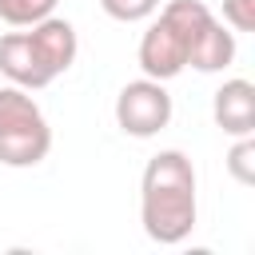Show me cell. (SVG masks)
Instances as JSON below:
<instances>
[{
	"mask_svg": "<svg viewBox=\"0 0 255 255\" xmlns=\"http://www.w3.org/2000/svg\"><path fill=\"white\" fill-rule=\"evenodd\" d=\"M211 116L227 135H251L255 131V84L251 80H227L215 100H211Z\"/></svg>",
	"mask_w": 255,
	"mask_h": 255,
	"instance_id": "obj_7",
	"label": "cell"
},
{
	"mask_svg": "<svg viewBox=\"0 0 255 255\" xmlns=\"http://www.w3.org/2000/svg\"><path fill=\"white\" fill-rule=\"evenodd\" d=\"M0 72H4L16 88H28V92L48 88V84L56 80V76L48 72V64L40 60V52L32 48L28 32H8V36H0Z\"/></svg>",
	"mask_w": 255,
	"mask_h": 255,
	"instance_id": "obj_5",
	"label": "cell"
},
{
	"mask_svg": "<svg viewBox=\"0 0 255 255\" xmlns=\"http://www.w3.org/2000/svg\"><path fill=\"white\" fill-rule=\"evenodd\" d=\"M56 0H0V20L16 24V28H32L36 20L52 16Z\"/></svg>",
	"mask_w": 255,
	"mask_h": 255,
	"instance_id": "obj_9",
	"label": "cell"
},
{
	"mask_svg": "<svg viewBox=\"0 0 255 255\" xmlns=\"http://www.w3.org/2000/svg\"><path fill=\"white\" fill-rule=\"evenodd\" d=\"M211 8L199 0H171L139 40V68L147 80H175L187 68L191 44L211 24Z\"/></svg>",
	"mask_w": 255,
	"mask_h": 255,
	"instance_id": "obj_2",
	"label": "cell"
},
{
	"mask_svg": "<svg viewBox=\"0 0 255 255\" xmlns=\"http://www.w3.org/2000/svg\"><path fill=\"white\" fill-rule=\"evenodd\" d=\"M227 171L239 183H255V139L251 135H239V143L227 151Z\"/></svg>",
	"mask_w": 255,
	"mask_h": 255,
	"instance_id": "obj_10",
	"label": "cell"
},
{
	"mask_svg": "<svg viewBox=\"0 0 255 255\" xmlns=\"http://www.w3.org/2000/svg\"><path fill=\"white\" fill-rule=\"evenodd\" d=\"M100 8L120 24H135V20H147L159 8V0H100Z\"/></svg>",
	"mask_w": 255,
	"mask_h": 255,
	"instance_id": "obj_11",
	"label": "cell"
},
{
	"mask_svg": "<svg viewBox=\"0 0 255 255\" xmlns=\"http://www.w3.org/2000/svg\"><path fill=\"white\" fill-rule=\"evenodd\" d=\"M231 60H235V36H231L219 20H211V24L199 32V40L191 44L187 64L199 68V72H223Z\"/></svg>",
	"mask_w": 255,
	"mask_h": 255,
	"instance_id": "obj_8",
	"label": "cell"
},
{
	"mask_svg": "<svg viewBox=\"0 0 255 255\" xmlns=\"http://www.w3.org/2000/svg\"><path fill=\"white\" fill-rule=\"evenodd\" d=\"M52 147V128L28 88H0V163L36 167Z\"/></svg>",
	"mask_w": 255,
	"mask_h": 255,
	"instance_id": "obj_3",
	"label": "cell"
},
{
	"mask_svg": "<svg viewBox=\"0 0 255 255\" xmlns=\"http://www.w3.org/2000/svg\"><path fill=\"white\" fill-rule=\"evenodd\" d=\"M143 231L155 243H183L195 227V167L183 151H159L143 167L139 183Z\"/></svg>",
	"mask_w": 255,
	"mask_h": 255,
	"instance_id": "obj_1",
	"label": "cell"
},
{
	"mask_svg": "<svg viewBox=\"0 0 255 255\" xmlns=\"http://www.w3.org/2000/svg\"><path fill=\"white\" fill-rule=\"evenodd\" d=\"M223 20L235 32H251L255 28V0H223Z\"/></svg>",
	"mask_w": 255,
	"mask_h": 255,
	"instance_id": "obj_12",
	"label": "cell"
},
{
	"mask_svg": "<svg viewBox=\"0 0 255 255\" xmlns=\"http://www.w3.org/2000/svg\"><path fill=\"white\" fill-rule=\"evenodd\" d=\"M116 124L135 135V139H147L155 131H163L171 124V96L163 88V80H131L120 88L116 96Z\"/></svg>",
	"mask_w": 255,
	"mask_h": 255,
	"instance_id": "obj_4",
	"label": "cell"
},
{
	"mask_svg": "<svg viewBox=\"0 0 255 255\" xmlns=\"http://www.w3.org/2000/svg\"><path fill=\"white\" fill-rule=\"evenodd\" d=\"M28 40H32V48L40 52V60L48 64L52 76H60V72H68V68L76 64L80 40H76V28H72L68 20H60V16H44V20L32 24Z\"/></svg>",
	"mask_w": 255,
	"mask_h": 255,
	"instance_id": "obj_6",
	"label": "cell"
}]
</instances>
